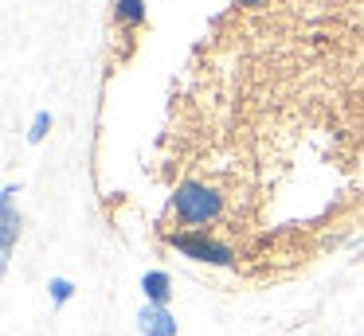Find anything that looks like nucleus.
<instances>
[{
	"label": "nucleus",
	"mask_w": 364,
	"mask_h": 336,
	"mask_svg": "<svg viewBox=\"0 0 364 336\" xmlns=\"http://www.w3.org/2000/svg\"><path fill=\"white\" fill-rule=\"evenodd\" d=\"M235 4H243V8H262L267 0H235Z\"/></svg>",
	"instance_id": "nucleus-9"
},
{
	"label": "nucleus",
	"mask_w": 364,
	"mask_h": 336,
	"mask_svg": "<svg viewBox=\"0 0 364 336\" xmlns=\"http://www.w3.org/2000/svg\"><path fill=\"white\" fill-rule=\"evenodd\" d=\"M137 332L141 336H176L181 325H176V317L168 313V305H145V309L137 313Z\"/></svg>",
	"instance_id": "nucleus-4"
},
{
	"label": "nucleus",
	"mask_w": 364,
	"mask_h": 336,
	"mask_svg": "<svg viewBox=\"0 0 364 336\" xmlns=\"http://www.w3.org/2000/svg\"><path fill=\"white\" fill-rule=\"evenodd\" d=\"M48 129H51V109H40V114L32 117V125H28V141L40 145V141L48 137Z\"/></svg>",
	"instance_id": "nucleus-7"
},
{
	"label": "nucleus",
	"mask_w": 364,
	"mask_h": 336,
	"mask_svg": "<svg viewBox=\"0 0 364 336\" xmlns=\"http://www.w3.org/2000/svg\"><path fill=\"white\" fill-rule=\"evenodd\" d=\"M114 20L126 28H141L145 23V0H114Z\"/></svg>",
	"instance_id": "nucleus-6"
},
{
	"label": "nucleus",
	"mask_w": 364,
	"mask_h": 336,
	"mask_svg": "<svg viewBox=\"0 0 364 336\" xmlns=\"http://www.w3.org/2000/svg\"><path fill=\"white\" fill-rule=\"evenodd\" d=\"M168 215L184 227H204V223H215L223 215V192L208 180H184V184L173 188L168 195Z\"/></svg>",
	"instance_id": "nucleus-1"
},
{
	"label": "nucleus",
	"mask_w": 364,
	"mask_h": 336,
	"mask_svg": "<svg viewBox=\"0 0 364 336\" xmlns=\"http://www.w3.org/2000/svg\"><path fill=\"white\" fill-rule=\"evenodd\" d=\"M48 293H51V301H55V305H67V301L75 297L71 278H51V281H48Z\"/></svg>",
	"instance_id": "nucleus-8"
},
{
	"label": "nucleus",
	"mask_w": 364,
	"mask_h": 336,
	"mask_svg": "<svg viewBox=\"0 0 364 336\" xmlns=\"http://www.w3.org/2000/svg\"><path fill=\"white\" fill-rule=\"evenodd\" d=\"M141 293L149 305H168L173 301V278H168L165 270H149L141 273Z\"/></svg>",
	"instance_id": "nucleus-5"
},
{
	"label": "nucleus",
	"mask_w": 364,
	"mask_h": 336,
	"mask_svg": "<svg viewBox=\"0 0 364 336\" xmlns=\"http://www.w3.org/2000/svg\"><path fill=\"white\" fill-rule=\"evenodd\" d=\"M16 192H20L16 184H4V192H0V262L4 266L12 262L20 227H24V219H20V211H16Z\"/></svg>",
	"instance_id": "nucleus-3"
},
{
	"label": "nucleus",
	"mask_w": 364,
	"mask_h": 336,
	"mask_svg": "<svg viewBox=\"0 0 364 336\" xmlns=\"http://www.w3.org/2000/svg\"><path fill=\"white\" fill-rule=\"evenodd\" d=\"M168 246L181 250L192 262H208V266H220V270L235 266V250L220 239H208L204 231H176V234H168Z\"/></svg>",
	"instance_id": "nucleus-2"
}]
</instances>
